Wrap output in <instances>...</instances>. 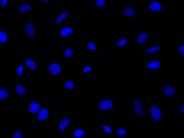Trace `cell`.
<instances>
[{
    "label": "cell",
    "mask_w": 184,
    "mask_h": 138,
    "mask_svg": "<svg viewBox=\"0 0 184 138\" xmlns=\"http://www.w3.org/2000/svg\"><path fill=\"white\" fill-rule=\"evenodd\" d=\"M134 111L135 114L139 118H141L144 115V111L142 105L138 99L134 101Z\"/></svg>",
    "instance_id": "obj_1"
},
{
    "label": "cell",
    "mask_w": 184,
    "mask_h": 138,
    "mask_svg": "<svg viewBox=\"0 0 184 138\" xmlns=\"http://www.w3.org/2000/svg\"><path fill=\"white\" fill-rule=\"evenodd\" d=\"M151 114L155 120L158 121L161 118V114L159 108L156 106L152 105L150 108Z\"/></svg>",
    "instance_id": "obj_2"
},
{
    "label": "cell",
    "mask_w": 184,
    "mask_h": 138,
    "mask_svg": "<svg viewBox=\"0 0 184 138\" xmlns=\"http://www.w3.org/2000/svg\"><path fill=\"white\" fill-rule=\"evenodd\" d=\"M113 106V104L109 100H103L100 102L98 105V107L102 110H106L111 109Z\"/></svg>",
    "instance_id": "obj_3"
},
{
    "label": "cell",
    "mask_w": 184,
    "mask_h": 138,
    "mask_svg": "<svg viewBox=\"0 0 184 138\" xmlns=\"http://www.w3.org/2000/svg\"><path fill=\"white\" fill-rule=\"evenodd\" d=\"M49 70L50 72L54 75H57L61 72L60 66L57 63H54L51 64L49 67Z\"/></svg>",
    "instance_id": "obj_4"
},
{
    "label": "cell",
    "mask_w": 184,
    "mask_h": 138,
    "mask_svg": "<svg viewBox=\"0 0 184 138\" xmlns=\"http://www.w3.org/2000/svg\"><path fill=\"white\" fill-rule=\"evenodd\" d=\"M49 115V112L48 109L44 108L41 109L38 115V120L40 121H43L46 120Z\"/></svg>",
    "instance_id": "obj_5"
},
{
    "label": "cell",
    "mask_w": 184,
    "mask_h": 138,
    "mask_svg": "<svg viewBox=\"0 0 184 138\" xmlns=\"http://www.w3.org/2000/svg\"><path fill=\"white\" fill-rule=\"evenodd\" d=\"M25 31L26 34L30 37L33 38L35 36V32L32 23H29L27 24L25 27Z\"/></svg>",
    "instance_id": "obj_6"
},
{
    "label": "cell",
    "mask_w": 184,
    "mask_h": 138,
    "mask_svg": "<svg viewBox=\"0 0 184 138\" xmlns=\"http://www.w3.org/2000/svg\"><path fill=\"white\" fill-rule=\"evenodd\" d=\"M40 106L39 104L36 102H33L31 103L30 105V112L33 114H35L37 113L39 110Z\"/></svg>",
    "instance_id": "obj_7"
},
{
    "label": "cell",
    "mask_w": 184,
    "mask_h": 138,
    "mask_svg": "<svg viewBox=\"0 0 184 138\" xmlns=\"http://www.w3.org/2000/svg\"><path fill=\"white\" fill-rule=\"evenodd\" d=\"M164 92L167 96L171 97L175 94V90L171 86H165L164 88Z\"/></svg>",
    "instance_id": "obj_8"
},
{
    "label": "cell",
    "mask_w": 184,
    "mask_h": 138,
    "mask_svg": "<svg viewBox=\"0 0 184 138\" xmlns=\"http://www.w3.org/2000/svg\"><path fill=\"white\" fill-rule=\"evenodd\" d=\"M161 66V63L157 60L153 61L150 63H149L146 66L147 68L151 69H159Z\"/></svg>",
    "instance_id": "obj_9"
},
{
    "label": "cell",
    "mask_w": 184,
    "mask_h": 138,
    "mask_svg": "<svg viewBox=\"0 0 184 138\" xmlns=\"http://www.w3.org/2000/svg\"><path fill=\"white\" fill-rule=\"evenodd\" d=\"M148 38V34L146 33H142L138 36L137 43L138 44H143L147 40Z\"/></svg>",
    "instance_id": "obj_10"
},
{
    "label": "cell",
    "mask_w": 184,
    "mask_h": 138,
    "mask_svg": "<svg viewBox=\"0 0 184 138\" xmlns=\"http://www.w3.org/2000/svg\"><path fill=\"white\" fill-rule=\"evenodd\" d=\"M124 15L128 17H134L136 15L135 11L133 9L130 7H127L124 11Z\"/></svg>",
    "instance_id": "obj_11"
},
{
    "label": "cell",
    "mask_w": 184,
    "mask_h": 138,
    "mask_svg": "<svg viewBox=\"0 0 184 138\" xmlns=\"http://www.w3.org/2000/svg\"><path fill=\"white\" fill-rule=\"evenodd\" d=\"M150 9L154 11H158L161 10L162 6L161 4L157 2H152L150 5Z\"/></svg>",
    "instance_id": "obj_12"
},
{
    "label": "cell",
    "mask_w": 184,
    "mask_h": 138,
    "mask_svg": "<svg viewBox=\"0 0 184 138\" xmlns=\"http://www.w3.org/2000/svg\"><path fill=\"white\" fill-rule=\"evenodd\" d=\"M73 29L71 28L65 27L63 28L61 31V34L63 37H66L72 33Z\"/></svg>",
    "instance_id": "obj_13"
},
{
    "label": "cell",
    "mask_w": 184,
    "mask_h": 138,
    "mask_svg": "<svg viewBox=\"0 0 184 138\" xmlns=\"http://www.w3.org/2000/svg\"><path fill=\"white\" fill-rule=\"evenodd\" d=\"M70 122V120L69 118H66L62 120L59 125V130L60 131H63L66 127Z\"/></svg>",
    "instance_id": "obj_14"
},
{
    "label": "cell",
    "mask_w": 184,
    "mask_h": 138,
    "mask_svg": "<svg viewBox=\"0 0 184 138\" xmlns=\"http://www.w3.org/2000/svg\"><path fill=\"white\" fill-rule=\"evenodd\" d=\"M31 9V7L30 5L28 4H25L22 5L19 8V12L20 13H23L25 12L30 11Z\"/></svg>",
    "instance_id": "obj_15"
},
{
    "label": "cell",
    "mask_w": 184,
    "mask_h": 138,
    "mask_svg": "<svg viewBox=\"0 0 184 138\" xmlns=\"http://www.w3.org/2000/svg\"><path fill=\"white\" fill-rule=\"evenodd\" d=\"M16 90L19 94L21 96H23L25 94L26 90L25 88L21 85H18L16 86Z\"/></svg>",
    "instance_id": "obj_16"
},
{
    "label": "cell",
    "mask_w": 184,
    "mask_h": 138,
    "mask_svg": "<svg viewBox=\"0 0 184 138\" xmlns=\"http://www.w3.org/2000/svg\"><path fill=\"white\" fill-rule=\"evenodd\" d=\"M8 95L7 91L0 88V99L4 100L7 98Z\"/></svg>",
    "instance_id": "obj_17"
},
{
    "label": "cell",
    "mask_w": 184,
    "mask_h": 138,
    "mask_svg": "<svg viewBox=\"0 0 184 138\" xmlns=\"http://www.w3.org/2000/svg\"><path fill=\"white\" fill-rule=\"evenodd\" d=\"M25 63L28 67L31 70H35L36 69V65L35 62L32 60L27 59Z\"/></svg>",
    "instance_id": "obj_18"
},
{
    "label": "cell",
    "mask_w": 184,
    "mask_h": 138,
    "mask_svg": "<svg viewBox=\"0 0 184 138\" xmlns=\"http://www.w3.org/2000/svg\"><path fill=\"white\" fill-rule=\"evenodd\" d=\"M160 49V46H156L149 48L146 49V51L148 53H152L158 51Z\"/></svg>",
    "instance_id": "obj_19"
},
{
    "label": "cell",
    "mask_w": 184,
    "mask_h": 138,
    "mask_svg": "<svg viewBox=\"0 0 184 138\" xmlns=\"http://www.w3.org/2000/svg\"><path fill=\"white\" fill-rule=\"evenodd\" d=\"M68 12H66L62 14L57 19V21H56V24H59L63 20L65 19L66 17H67L68 15Z\"/></svg>",
    "instance_id": "obj_20"
},
{
    "label": "cell",
    "mask_w": 184,
    "mask_h": 138,
    "mask_svg": "<svg viewBox=\"0 0 184 138\" xmlns=\"http://www.w3.org/2000/svg\"><path fill=\"white\" fill-rule=\"evenodd\" d=\"M8 37L7 34L4 31L0 32V42L4 43L7 41Z\"/></svg>",
    "instance_id": "obj_21"
},
{
    "label": "cell",
    "mask_w": 184,
    "mask_h": 138,
    "mask_svg": "<svg viewBox=\"0 0 184 138\" xmlns=\"http://www.w3.org/2000/svg\"><path fill=\"white\" fill-rule=\"evenodd\" d=\"M74 82L72 80H69L65 84V87L69 89H72L74 86Z\"/></svg>",
    "instance_id": "obj_22"
},
{
    "label": "cell",
    "mask_w": 184,
    "mask_h": 138,
    "mask_svg": "<svg viewBox=\"0 0 184 138\" xmlns=\"http://www.w3.org/2000/svg\"><path fill=\"white\" fill-rule=\"evenodd\" d=\"M84 131L81 129L76 130L74 132V135L75 136L78 138H80L81 136H83L84 135Z\"/></svg>",
    "instance_id": "obj_23"
},
{
    "label": "cell",
    "mask_w": 184,
    "mask_h": 138,
    "mask_svg": "<svg viewBox=\"0 0 184 138\" xmlns=\"http://www.w3.org/2000/svg\"><path fill=\"white\" fill-rule=\"evenodd\" d=\"M73 51L70 49H67L65 51V56L67 58H69L72 55Z\"/></svg>",
    "instance_id": "obj_24"
},
{
    "label": "cell",
    "mask_w": 184,
    "mask_h": 138,
    "mask_svg": "<svg viewBox=\"0 0 184 138\" xmlns=\"http://www.w3.org/2000/svg\"><path fill=\"white\" fill-rule=\"evenodd\" d=\"M117 134L120 136H124L127 134L126 131L125 129L123 128H119L117 130Z\"/></svg>",
    "instance_id": "obj_25"
},
{
    "label": "cell",
    "mask_w": 184,
    "mask_h": 138,
    "mask_svg": "<svg viewBox=\"0 0 184 138\" xmlns=\"http://www.w3.org/2000/svg\"><path fill=\"white\" fill-rule=\"evenodd\" d=\"M96 4L99 7H103L105 4V2L104 0H97L96 2Z\"/></svg>",
    "instance_id": "obj_26"
},
{
    "label": "cell",
    "mask_w": 184,
    "mask_h": 138,
    "mask_svg": "<svg viewBox=\"0 0 184 138\" xmlns=\"http://www.w3.org/2000/svg\"><path fill=\"white\" fill-rule=\"evenodd\" d=\"M127 42V40L126 39H122L120 42H117V45L119 47H123L125 46Z\"/></svg>",
    "instance_id": "obj_27"
},
{
    "label": "cell",
    "mask_w": 184,
    "mask_h": 138,
    "mask_svg": "<svg viewBox=\"0 0 184 138\" xmlns=\"http://www.w3.org/2000/svg\"><path fill=\"white\" fill-rule=\"evenodd\" d=\"M24 68L22 66H20L18 67L17 69V73L19 76H21L23 70Z\"/></svg>",
    "instance_id": "obj_28"
},
{
    "label": "cell",
    "mask_w": 184,
    "mask_h": 138,
    "mask_svg": "<svg viewBox=\"0 0 184 138\" xmlns=\"http://www.w3.org/2000/svg\"><path fill=\"white\" fill-rule=\"evenodd\" d=\"M88 48L90 50H96V48L95 46L94 43L92 42H90L87 45Z\"/></svg>",
    "instance_id": "obj_29"
},
{
    "label": "cell",
    "mask_w": 184,
    "mask_h": 138,
    "mask_svg": "<svg viewBox=\"0 0 184 138\" xmlns=\"http://www.w3.org/2000/svg\"><path fill=\"white\" fill-rule=\"evenodd\" d=\"M22 134L20 131H17L13 135V138H22Z\"/></svg>",
    "instance_id": "obj_30"
},
{
    "label": "cell",
    "mask_w": 184,
    "mask_h": 138,
    "mask_svg": "<svg viewBox=\"0 0 184 138\" xmlns=\"http://www.w3.org/2000/svg\"><path fill=\"white\" fill-rule=\"evenodd\" d=\"M104 129L105 130L106 132L107 133L111 134L112 132V129L108 126H107V125H105L104 126Z\"/></svg>",
    "instance_id": "obj_31"
},
{
    "label": "cell",
    "mask_w": 184,
    "mask_h": 138,
    "mask_svg": "<svg viewBox=\"0 0 184 138\" xmlns=\"http://www.w3.org/2000/svg\"><path fill=\"white\" fill-rule=\"evenodd\" d=\"M179 52L182 55H184V45H182L179 48Z\"/></svg>",
    "instance_id": "obj_32"
},
{
    "label": "cell",
    "mask_w": 184,
    "mask_h": 138,
    "mask_svg": "<svg viewBox=\"0 0 184 138\" xmlns=\"http://www.w3.org/2000/svg\"><path fill=\"white\" fill-rule=\"evenodd\" d=\"M8 3L7 0H1L0 2V5L1 7H4Z\"/></svg>",
    "instance_id": "obj_33"
},
{
    "label": "cell",
    "mask_w": 184,
    "mask_h": 138,
    "mask_svg": "<svg viewBox=\"0 0 184 138\" xmlns=\"http://www.w3.org/2000/svg\"><path fill=\"white\" fill-rule=\"evenodd\" d=\"M87 70H91V68L89 66L86 67L84 68V72H86V71H87Z\"/></svg>",
    "instance_id": "obj_34"
},
{
    "label": "cell",
    "mask_w": 184,
    "mask_h": 138,
    "mask_svg": "<svg viewBox=\"0 0 184 138\" xmlns=\"http://www.w3.org/2000/svg\"><path fill=\"white\" fill-rule=\"evenodd\" d=\"M180 112L181 113H184V105H183L181 107V109H180Z\"/></svg>",
    "instance_id": "obj_35"
},
{
    "label": "cell",
    "mask_w": 184,
    "mask_h": 138,
    "mask_svg": "<svg viewBox=\"0 0 184 138\" xmlns=\"http://www.w3.org/2000/svg\"><path fill=\"white\" fill-rule=\"evenodd\" d=\"M43 2H48L49 1V0H41Z\"/></svg>",
    "instance_id": "obj_36"
},
{
    "label": "cell",
    "mask_w": 184,
    "mask_h": 138,
    "mask_svg": "<svg viewBox=\"0 0 184 138\" xmlns=\"http://www.w3.org/2000/svg\"><path fill=\"white\" fill-rule=\"evenodd\" d=\"M179 0L181 1V0Z\"/></svg>",
    "instance_id": "obj_37"
}]
</instances>
